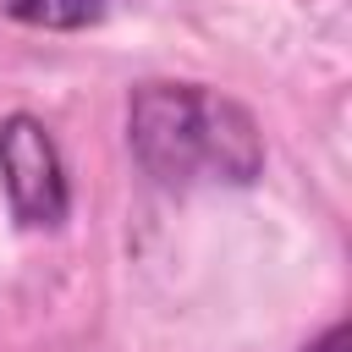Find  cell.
I'll return each mask as SVG.
<instances>
[{
  "label": "cell",
  "mask_w": 352,
  "mask_h": 352,
  "mask_svg": "<svg viewBox=\"0 0 352 352\" xmlns=\"http://www.w3.org/2000/svg\"><path fill=\"white\" fill-rule=\"evenodd\" d=\"M126 148L154 187H253L264 176V132L253 110L209 82L148 77L126 94Z\"/></svg>",
  "instance_id": "6da1fadb"
},
{
  "label": "cell",
  "mask_w": 352,
  "mask_h": 352,
  "mask_svg": "<svg viewBox=\"0 0 352 352\" xmlns=\"http://www.w3.org/2000/svg\"><path fill=\"white\" fill-rule=\"evenodd\" d=\"M0 187L22 231H60L72 220V176L60 143L33 110H11L0 121Z\"/></svg>",
  "instance_id": "7a4b0ae2"
},
{
  "label": "cell",
  "mask_w": 352,
  "mask_h": 352,
  "mask_svg": "<svg viewBox=\"0 0 352 352\" xmlns=\"http://www.w3.org/2000/svg\"><path fill=\"white\" fill-rule=\"evenodd\" d=\"M110 11V0H0V16L16 28H38V33H82L99 28Z\"/></svg>",
  "instance_id": "3957f363"
},
{
  "label": "cell",
  "mask_w": 352,
  "mask_h": 352,
  "mask_svg": "<svg viewBox=\"0 0 352 352\" xmlns=\"http://www.w3.org/2000/svg\"><path fill=\"white\" fill-rule=\"evenodd\" d=\"M346 346H352V336H346V324L336 319V324H330V330H324L319 341H308L302 352H346Z\"/></svg>",
  "instance_id": "277c9868"
}]
</instances>
